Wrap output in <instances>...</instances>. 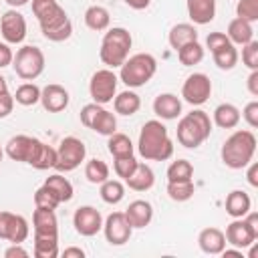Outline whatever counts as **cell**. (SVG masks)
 <instances>
[{"instance_id": "1", "label": "cell", "mask_w": 258, "mask_h": 258, "mask_svg": "<svg viewBox=\"0 0 258 258\" xmlns=\"http://www.w3.org/2000/svg\"><path fill=\"white\" fill-rule=\"evenodd\" d=\"M137 151L147 161H165V159H169L173 155V141L169 139L167 127L157 119L145 121L141 131H139Z\"/></svg>"}, {"instance_id": "2", "label": "cell", "mask_w": 258, "mask_h": 258, "mask_svg": "<svg viewBox=\"0 0 258 258\" xmlns=\"http://www.w3.org/2000/svg\"><path fill=\"white\" fill-rule=\"evenodd\" d=\"M256 153V135L246 129L234 131L222 145V161L230 169L246 167Z\"/></svg>"}, {"instance_id": "3", "label": "cell", "mask_w": 258, "mask_h": 258, "mask_svg": "<svg viewBox=\"0 0 258 258\" xmlns=\"http://www.w3.org/2000/svg\"><path fill=\"white\" fill-rule=\"evenodd\" d=\"M133 38L129 34L127 28L123 26H113L105 32L103 40H101V48H99V58L103 64H107L109 69H117L121 67L131 50Z\"/></svg>"}, {"instance_id": "4", "label": "cell", "mask_w": 258, "mask_h": 258, "mask_svg": "<svg viewBox=\"0 0 258 258\" xmlns=\"http://www.w3.org/2000/svg\"><path fill=\"white\" fill-rule=\"evenodd\" d=\"M212 133V121L210 115L202 109H196L187 115H183L177 123V141L185 149L200 147Z\"/></svg>"}, {"instance_id": "5", "label": "cell", "mask_w": 258, "mask_h": 258, "mask_svg": "<svg viewBox=\"0 0 258 258\" xmlns=\"http://www.w3.org/2000/svg\"><path fill=\"white\" fill-rule=\"evenodd\" d=\"M119 69H121L119 79L129 89H137L151 81V77L157 71V60L149 52H137L133 56H127V60Z\"/></svg>"}, {"instance_id": "6", "label": "cell", "mask_w": 258, "mask_h": 258, "mask_svg": "<svg viewBox=\"0 0 258 258\" xmlns=\"http://www.w3.org/2000/svg\"><path fill=\"white\" fill-rule=\"evenodd\" d=\"M226 244L234 248H248L258 238V214L248 212L244 218H234L226 228Z\"/></svg>"}, {"instance_id": "7", "label": "cell", "mask_w": 258, "mask_h": 258, "mask_svg": "<svg viewBox=\"0 0 258 258\" xmlns=\"http://www.w3.org/2000/svg\"><path fill=\"white\" fill-rule=\"evenodd\" d=\"M12 67H14L16 75L20 79L34 81L44 71V52L38 46L26 44V46H22V48L16 50V54L12 58Z\"/></svg>"}, {"instance_id": "8", "label": "cell", "mask_w": 258, "mask_h": 258, "mask_svg": "<svg viewBox=\"0 0 258 258\" xmlns=\"http://www.w3.org/2000/svg\"><path fill=\"white\" fill-rule=\"evenodd\" d=\"M85 155H87V147L85 143L79 139V137H64L60 139L58 143V149H56V163H54V169L56 171H73L81 165V161H85Z\"/></svg>"}, {"instance_id": "9", "label": "cell", "mask_w": 258, "mask_h": 258, "mask_svg": "<svg viewBox=\"0 0 258 258\" xmlns=\"http://www.w3.org/2000/svg\"><path fill=\"white\" fill-rule=\"evenodd\" d=\"M117 81L119 79L111 69L95 71L91 81H89V93H91L93 103H99V105L111 103L115 93H117Z\"/></svg>"}, {"instance_id": "10", "label": "cell", "mask_w": 258, "mask_h": 258, "mask_svg": "<svg viewBox=\"0 0 258 258\" xmlns=\"http://www.w3.org/2000/svg\"><path fill=\"white\" fill-rule=\"evenodd\" d=\"M32 14L36 16L40 30L54 28L64 20H69L64 8L56 0H32Z\"/></svg>"}, {"instance_id": "11", "label": "cell", "mask_w": 258, "mask_h": 258, "mask_svg": "<svg viewBox=\"0 0 258 258\" xmlns=\"http://www.w3.org/2000/svg\"><path fill=\"white\" fill-rule=\"evenodd\" d=\"M212 95V81L204 73H194L183 81L181 97L189 105H204Z\"/></svg>"}, {"instance_id": "12", "label": "cell", "mask_w": 258, "mask_h": 258, "mask_svg": "<svg viewBox=\"0 0 258 258\" xmlns=\"http://www.w3.org/2000/svg\"><path fill=\"white\" fill-rule=\"evenodd\" d=\"M0 238L12 244H22L28 238L26 218L12 212H0Z\"/></svg>"}, {"instance_id": "13", "label": "cell", "mask_w": 258, "mask_h": 258, "mask_svg": "<svg viewBox=\"0 0 258 258\" xmlns=\"http://www.w3.org/2000/svg\"><path fill=\"white\" fill-rule=\"evenodd\" d=\"M103 232H105V238L111 246H123L125 242H129L133 228L127 222L125 212H113L103 222Z\"/></svg>"}, {"instance_id": "14", "label": "cell", "mask_w": 258, "mask_h": 258, "mask_svg": "<svg viewBox=\"0 0 258 258\" xmlns=\"http://www.w3.org/2000/svg\"><path fill=\"white\" fill-rule=\"evenodd\" d=\"M0 32H2V38L8 44H20L26 38V20H24V16L16 8L6 10L0 18Z\"/></svg>"}, {"instance_id": "15", "label": "cell", "mask_w": 258, "mask_h": 258, "mask_svg": "<svg viewBox=\"0 0 258 258\" xmlns=\"http://www.w3.org/2000/svg\"><path fill=\"white\" fill-rule=\"evenodd\" d=\"M73 226H75L77 234L91 238V236H95L97 232L103 230V216L93 206H81V208L75 210Z\"/></svg>"}, {"instance_id": "16", "label": "cell", "mask_w": 258, "mask_h": 258, "mask_svg": "<svg viewBox=\"0 0 258 258\" xmlns=\"http://www.w3.org/2000/svg\"><path fill=\"white\" fill-rule=\"evenodd\" d=\"M40 103H42L44 111L60 113L69 107V91L56 83H50L44 89H40Z\"/></svg>"}, {"instance_id": "17", "label": "cell", "mask_w": 258, "mask_h": 258, "mask_svg": "<svg viewBox=\"0 0 258 258\" xmlns=\"http://www.w3.org/2000/svg\"><path fill=\"white\" fill-rule=\"evenodd\" d=\"M28 165H32L34 169H50L56 163V149L46 145L40 139H34L30 155H28Z\"/></svg>"}, {"instance_id": "18", "label": "cell", "mask_w": 258, "mask_h": 258, "mask_svg": "<svg viewBox=\"0 0 258 258\" xmlns=\"http://www.w3.org/2000/svg\"><path fill=\"white\" fill-rule=\"evenodd\" d=\"M32 230H34V236L58 238V222H56L54 210L36 208L34 214H32Z\"/></svg>"}, {"instance_id": "19", "label": "cell", "mask_w": 258, "mask_h": 258, "mask_svg": "<svg viewBox=\"0 0 258 258\" xmlns=\"http://www.w3.org/2000/svg\"><path fill=\"white\" fill-rule=\"evenodd\" d=\"M153 113L165 121L177 119L181 115V101L173 93H161L153 101Z\"/></svg>"}, {"instance_id": "20", "label": "cell", "mask_w": 258, "mask_h": 258, "mask_svg": "<svg viewBox=\"0 0 258 258\" xmlns=\"http://www.w3.org/2000/svg\"><path fill=\"white\" fill-rule=\"evenodd\" d=\"M125 218L131 224V228H145V226H149V222L153 218V206L145 200H135L127 206Z\"/></svg>"}, {"instance_id": "21", "label": "cell", "mask_w": 258, "mask_h": 258, "mask_svg": "<svg viewBox=\"0 0 258 258\" xmlns=\"http://www.w3.org/2000/svg\"><path fill=\"white\" fill-rule=\"evenodd\" d=\"M198 244H200L202 252L216 256L226 248V236L218 228H204L200 232V236H198Z\"/></svg>"}, {"instance_id": "22", "label": "cell", "mask_w": 258, "mask_h": 258, "mask_svg": "<svg viewBox=\"0 0 258 258\" xmlns=\"http://www.w3.org/2000/svg\"><path fill=\"white\" fill-rule=\"evenodd\" d=\"M185 6L196 24H210L216 16V0H185Z\"/></svg>"}, {"instance_id": "23", "label": "cell", "mask_w": 258, "mask_h": 258, "mask_svg": "<svg viewBox=\"0 0 258 258\" xmlns=\"http://www.w3.org/2000/svg\"><path fill=\"white\" fill-rule=\"evenodd\" d=\"M34 139H36V137H30V135H14V137H10L8 143H6V155H8L12 161H22V163H26Z\"/></svg>"}, {"instance_id": "24", "label": "cell", "mask_w": 258, "mask_h": 258, "mask_svg": "<svg viewBox=\"0 0 258 258\" xmlns=\"http://www.w3.org/2000/svg\"><path fill=\"white\" fill-rule=\"evenodd\" d=\"M125 183L133 191H147L155 183V173H153V169L147 163H137L135 171L125 179Z\"/></svg>"}, {"instance_id": "25", "label": "cell", "mask_w": 258, "mask_h": 258, "mask_svg": "<svg viewBox=\"0 0 258 258\" xmlns=\"http://www.w3.org/2000/svg\"><path fill=\"white\" fill-rule=\"evenodd\" d=\"M226 36L230 38L232 44H242V46H244L246 42L254 40V28H252V22H248V20L236 16L234 20H230Z\"/></svg>"}, {"instance_id": "26", "label": "cell", "mask_w": 258, "mask_h": 258, "mask_svg": "<svg viewBox=\"0 0 258 258\" xmlns=\"http://www.w3.org/2000/svg\"><path fill=\"white\" fill-rule=\"evenodd\" d=\"M252 208V200L246 191L242 189H234L228 194L226 198V214L232 218H244Z\"/></svg>"}, {"instance_id": "27", "label": "cell", "mask_w": 258, "mask_h": 258, "mask_svg": "<svg viewBox=\"0 0 258 258\" xmlns=\"http://www.w3.org/2000/svg\"><path fill=\"white\" fill-rule=\"evenodd\" d=\"M240 109L232 103H222L214 109V123L220 129H234L240 123Z\"/></svg>"}, {"instance_id": "28", "label": "cell", "mask_w": 258, "mask_h": 258, "mask_svg": "<svg viewBox=\"0 0 258 258\" xmlns=\"http://www.w3.org/2000/svg\"><path fill=\"white\" fill-rule=\"evenodd\" d=\"M167 40H169L171 48H175V50H177V48H181L183 44L198 40V30H196V26H194V24L179 22V24L171 26V30H169V34H167Z\"/></svg>"}, {"instance_id": "29", "label": "cell", "mask_w": 258, "mask_h": 258, "mask_svg": "<svg viewBox=\"0 0 258 258\" xmlns=\"http://www.w3.org/2000/svg\"><path fill=\"white\" fill-rule=\"evenodd\" d=\"M113 107H115V111L119 115L129 117V115H135L139 111L141 99H139V95L135 91H123V93L113 97Z\"/></svg>"}, {"instance_id": "30", "label": "cell", "mask_w": 258, "mask_h": 258, "mask_svg": "<svg viewBox=\"0 0 258 258\" xmlns=\"http://www.w3.org/2000/svg\"><path fill=\"white\" fill-rule=\"evenodd\" d=\"M89 129H93V131L99 133V135H107V137H109V135H113V133L117 131V119H115V115H113L111 111L99 107V111L95 113V117H93Z\"/></svg>"}, {"instance_id": "31", "label": "cell", "mask_w": 258, "mask_h": 258, "mask_svg": "<svg viewBox=\"0 0 258 258\" xmlns=\"http://www.w3.org/2000/svg\"><path fill=\"white\" fill-rule=\"evenodd\" d=\"M109 22H111V16H109V10L95 4V6H89L85 10V24L91 28V30H107L109 28Z\"/></svg>"}, {"instance_id": "32", "label": "cell", "mask_w": 258, "mask_h": 258, "mask_svg": "<svg viewBox=\"0 0 258 258\" xmlns=\"http://www.w3.org/2000/svg\"><path fill=\"white\" fill-rule=\"evenodd\" d=\"M212 56H214L216 67L222 69V71H232L238 64V50H236V46L232 42H226L224 46L216 48L212 52Z\"/></svg>"}, {"instance_id": "33", "label": "cell", "mask_w": 258, "mask_h": 258, "mask_svg": "<svg viewBox=\"0 0 258 258\" xmlns=\"http://www.w3.org/2000/svg\"><path fill=\"white\" fill-rule=\"evenodd\" d=\"M107 149L113 157H127V155H133V149L135 145L131 143V139L125 135V133H113L109 135V141H107Z\"/></svg>"}, {"instance_id": "34", "label": "cell", "mask_w": 258, "mask_h": 258, "mask_svg": "<svg viewBox=\"0 0 258 258\" xmlns=\"http://www.w3.org/2000/svg\"><path fill=\"white\" fill-rule=\"evenodd\" d=\"M175 52H177V58H179V62H181L183 67H194V64H200V62L204 60V46H202L198 40L183 44V46L177 48Z\"/></svg>"}, {"instance_id": "35", "label": "cell", "mask_w": 258, "mask_h": 258, "mask_svg": "<svg viewBox=\"0 0 258 258\" xmlns=\"http://www.w3.org/2000/svg\"><path fill=\"white\" fill-rule=\"evenodd\" d=\"M99 185H101L99 194H101V200H103L105 204L115 206V204H119V202L125 198V185H123L119 179H105V181L99 183Z\"/></svg>"}, {"instance_id": "36", "label": "cell", "mask_w": 258, "mask_h": 258, "mask_svg": "<svg viewBox=\"0 0 258 258\" xmlns=\"http://www.w3.org/2000/svg\"><path fill=\"white\" fill-rule=\"evenodd\" d=\"M44 183L58 196V200H60V204L62 202H69L71 198H73V194H75V189H73V183L67 179V177H62L60 173H54V175H48L46 179H44Z\"/></svg>"}, {"instance_id": "37", "label": "cell", "mask_w": 258, "mask_h": 258, "mask_svg": "<svg viewBox=\"0 0 258 258\" xmlns=\"http://www.w3.org/2000/svg\"><path fill=\"white\" fill-rule=\"evenodd\" d=\"M32 252L36 258H56L58 256V238L34 236V250Z\"/></svg>"}, {"instance_id": "38", "label": "cell", "mask_w": 258, "mask_h": 258, "mask_svg": "<svg viewBox=\"0 0 258 258\" xmlns=\"http://www.w3.org/2000/svg\"><path fill=\"white\" fill-rule=\"evenodd\" d=\"M85 177L91 183H103L105 179H109V165L103 159H91L85 165Z\"/></svg>"}, {"instance_id": "39", "label": "cell", "mask_w": 258, "mask_h": 258, "mask_svg": "<svg viewBox=\"0 0 258 258\" xmlns=\"http://www.w3.org/2000/svg\"><path fill=\"white\" fill-rule=\"evenodd\" d=\"M194 191H196V187H194V181L191 179H185V181H167V196L173 202H187L194 196Z\"/></svg>"}, {"instance_id": "40", "label": "cell", "mask_w": 258, "mask_h": 258, "mask_svg": "<svg viewBox=\"0 0 258 258\" xmlns=\"http://www.w3.org/2000/svg\"><path fill=\"white\" fill-rule=\"evenodd\" d=\"M12 97H14L16 103H20L24 107H30V105H36L40 101V89L34 83H24L16 89V93Z\"/></svg>"}, {"instance_id": "41", "label": "cell", "mask_w": 258, "mask_h": 258, "mask_svg": "<svg viewBox=\"0 0 258 258\" xmlns=\"http://www.w3.org/2000/svg\"><path fill=\"white\" fill-rule=\"evenodd\" d=\"M194 177V165L187 159H177L167 167V181H185Z\"/></svg>"}, {"instance_id": "42", "label": "cell", "mask_w": 258, "mask_h": 258, "mask_svg": "<svg viewBox=\"0 0 258 258\" xmlns=\"http://www.w3.org/2000/svg\"><path fill=\"white\" fill-rule=\"evenodd\" d=\"M60 204V200H58V196L46 185V183H42L36 191H34V206L36 208H44V210H56V206Z\"/></svg>"}, {"instance_id": "43", "label": "cell", "mask_w": 258, "mask_h": 258, "mask_svg": "<svg viewBox=\"0 0 258 258\" xmlns=\"http://www.w3.org/2000/svg\"><path fill=\"white\" fill-rule=\"evenodd\" d=\"M42 34H44V38H48V40H52V42H62V40L71 38V34H73V22H71V18H69V20H64L62 24H58V26H54V28L42 30Z\"/></svg>"}, {"instance_id": "44", "label": "cell", "mask_w": 258, "mask_h": 258, "mask_svg": "<svg viewBox=\"0 0 258 258\" xmlns=\"http://www.w3.org/2000/svg\"><path fill=\"white\" fill-rule=\"evenodd\" d=\"M236 14H238V18H244L248 22H256L258 20V0H238Z\"/></svg>"}, {"instance_id": "45", "label": "cell", "mask_w": 258, "mask_h": 258, "mask_svg": "<svg viewBox=\"0 0 258 258\" xmlns=\"http://www.w3.org/2000/svg\"><path fill=\"white\" fill-rule=\"evenodd\" d=\"M137 159H135V155H127V157H115V163H113V169H115V173L119 175V177H123V179H127L133 171H135V167H137Z\"/></svg>"}, {"instance_id": "46", "label": "cell", "mask_w": 258, "mask_h": 258, "mask_svg": "<svg viewBox=\"0 0 258 258\" xmlns=\"http://www.w3.org/2000/svg\"><path fill=\"white\" fill-rule=\"evenodd\" d=\"M242 62L250 71H258V40H250L242 46Z\"/></svg>"}, {"instance_id": "47", "label": "cell", "mask_w": 258, "mask_h": 258, "mask_svg": "<svg viewBox=\"0 0 258 258\" xmlns=\"http://www.w3.org/2000/svg\"><path fill=\"white\" fill-rule=\"evenodd\" d=\"M242 117H244V121H246L252 129H256V127H258V101H250V103L244 107Z\"/></svg>"}, {"instance_id": "48", "label": "cell", "mask_w": 258, "mask_h": 258, "mask_svg": "<svg viewBox=\"0 0 258 258\" xmlns=\"http://www.w3.org/2000/svg\"><path fill=\"white\" fill-rule=\"evenodd\" d=\"M226 42H230V38H228L224 32H210L208 38H206V46L210 48V52H214L216 48L224 46Z\"/></svg>"}, {"instance_id": "49", "label": "cell", "mask_w": 258, "mask_h": 258, "mask_svg": "<svg viewBox=\"0 0 258 258\" xmlns=\"http://www.w3.org/2000/svg\"><path fill=\"white\" fill-rule=\"evenodd\" d=\"M99 103H89V105H85L83 109H81V123L85 125V127H89L91 125V121H93V117H95V113L99 111Z\"/></svg>"}, {"instance_id": "50", "label": "cell", "mask_w": 258, "mask_h": 258, "mask_svg": "<svg viewBox=\"0 0 258 258\" xmlns=\"http://www.w3.org/2000/svg\"><path fill=\"white\" fill-rule=\"evenodd\" d=\"M14 109V97L10 93H2L0 95V119L8 117Z\"/></svg>"}, {"instance_id": "51", "label": "cell", "mask_w": 258, "mask_h": 258, "mask_svg": "<svg viewBox=\"0 0 258 258\" xmlns=\"http://www.w3.org/2000/svg\"><path fill=\"white\" fill-rule=\"evenodd\" d=\"M12 58H14V54L8 46V42H0V69L12 64Z\"/></svg>"}, {"instance_id": "52", "label": "cell", "mask_w": 258, "mask_h": 258, "mask_svg": "<svg viewBox=\"0 0 258 258\" xmlns=\"http://www.w3.org/2000/svg\"><path fill=\"white\" fill-rule=\"evenodd\" d=\"M6 258H28V250H24L20 244H12L10 248L4 250Z\"/></svg>"}, {"instance_id": "53", "label": "cell", "mask_w": 258, "mask_h": 258, "mask_svg": "<svg viewBox=\"0 0 258 258\" xmlns=\"http://www.w3.org/2000/svg\"><path fill=\"white\" fill-rule=\"evenodd\" d=\"M246 87H248L250 95L258 97V71H252V73H250V77H248V81H246Z\"/></svg>"}, {"instance_id": "54", "label": "cell", "mask_w": 258, "mask_h": 258, "mask_svg": "<svg viewBox=\"0 0 258 258\" xmlns=\"http://www.w3.org/2000/svg\"><path fill=\"white\" fill-rule=\"evenodd\" d=\"M248 165H250V167H248V173H246L248 183H250L252 187H258V177H256V175H258V163H252V161H250Z\"/></svg>"}, {"instance_id": "55", "label": "cell", "mask_w": 258, "mask_h": 258, "mask_svg": "<svg viewBox=\"0 0 258 258\" xmlns=\"http://www.w3.org/2000/svg\"><path fill=\"white\" fill-rule=\"evenodd\" d=\"M123 2H125L129 8H133V10H145L151 0H123Z\"/></svg>"}, {"instance_id": "56", "label": "cell", "mask_w": 258, "mask_h": 258, "mask_svg": "<svg viewBox=\"0 0 258 258\" xmlns=\"http://www.w3.org/2000/svg\"><path fill=\"white\" fill-rule=\"evenodd\" d=\"M62 256H64V258H71V256H77V258H83V256H85V250H81V248H75V246H71V248H64V252H62Z\"/></svg>"}, {"instance_id": "57", "label": "cell", "mask_w": 258, "mask_h": 258, "mask_svg": "<svg viewBox=\"0 0 258 258\" xmlns=\"http://www.w3.org/2000/svg\"><path fill=\"white\" fill-rule=\"evenodd\" d=\"M220 254H222L224 258H228V256H238V258H244V254H242V250H240V248H234V250H226V248H224Z\"/></svg>"}, {"instance_id": "58", "label": "cell", "mask_w": 258, "mask_h": 258, "mask_svg": "<svg viewBox=\"0 0 258 258\" xmlns=\"http://www.w3.org/2000/svg\"><path fill=\"white\" fill-rule=\"evenodd\" d=\"M6 4H10L12 8H20V6L28 4V0H6Z\"/></svg>"}, {"instance_id": "59", "label": "cell", "mask_w": 258, "mask_h": 258, "mask_svg": "<svg viewBox=\"0 0 258 258\" xmlns=\"http://www.w3.org/2000/svg\"><path fill=\"white\" fill-rule=\"evenodd\" d=\"M2 93H8V83H6V79L0 75V95Z\"/></svg>"}, {"instance_id": "60", "label": "cell", "mask_w": 258, "mask_h": 258, "mask_svg": "<svg viewBox=\"0 0 258 258\" xmlns=\"http://www.w3.org/2000/svg\"><path fill=\"white\" fill-rule=\"evenodd\" d=\"M2 155H4V151H2V147H0V161H2Z\"/></svg>"}]
</instances>
